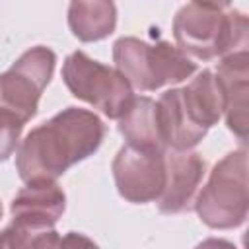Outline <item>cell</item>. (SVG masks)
I'll list each match as a JSON object with an SVG mask.
<instances>
[{"label": "cell", "instance_id": "1", "mask_svg": "<svg viewBox=\"0 0 249 249\" xmlns=\"http://www.w3.org/2000/svg\"><path fill=\"white\" fill-rule=\"evenodd\" d=\"M103 121L80 107H66L47 123L35 126L18 146L16 167L29 181H54L74 163L91 156L103 142Z\"/></svg>", "mask_w": 249, "mask_h": 249}, {"label": "cell", "instance_id": "7", "mask_svg": "<svg viewBox=\"0 0 249 249\" xmlns=\"http://www.w3.org/2000/svg\"><path fill=\"white\" fill-rule=\"evenodd\" d=\"M113 179L119 195L134 204L158 200L165 187V150H146L124 144L113 160Z\"/></svg>", "mask_w": 249, "mask_h": 249}, {"label": "cell", "instance_id": "17", "mask_svg": "<svg viewBox=\"0 0 249 249\" xmlns=\"http://www.w3.org/2000/svg\"><path fill=\"white\" fill-rule=\"evenodd\" d=\"M58 249H99L88 235L78 231H68L64 237H60Z\"/></svg>", "mask_w": 249, "mask_h": 249}, {"label": "cell", "instance_id": "16", "mask_svg": "<svg viewBox=\"0 0 249 249\" xmlns=\"http://www.w3.org/2000/svg\"><path fill=\"white\" fill-rule=\"evenodd\" d=\"M23 123L10 113L0 111V161H6L19 144Z\"/></svg>", "mask_w": 249, "mask_h": 249}, {"label": "cell", "instance_id": "11", "mask_svg": "<svg viewBox=\"0 0 249 249\" xmlns=\"http://www.w3.org/2000/svg\"><path fill=\"white\" fill-rule=\"evenodd\" d=\"M156 105H158L161 140L167 150L191 152L206 136L208 130L202 128L187 111L181 95V88H173L161 93Z\"/></svg>", "mask_w": 249, "mask_h": 249}, {"label": "cell", "instance_id": "8", "mask_svg": "<svg viewBox=\"0 0 249 249\" xmlns=\"http://www.w3.org/2000/svg\"><path fill=\"white\" fill-rule=\"evenodd\" d=\"M204 171L206 163L196 152L165 150V187L158 198L160 212L179 214L189 210Z\"/></svg>", "mask_w": 249, "mask_h": 249}, {"label": "cell", "instance_id": "4", "mask_svg": "<svg viewBox=\"0 0 249 249\" xmlns=\"http://www.w3.org/2000/svg\"><path fill=\"white\" fill-rule=\"evenodd\" d=\"M195 210L198 218L214 230H231L247 218V152L226 154L210 171L206 185L196 195Z\"/></svg>", "mask_w": 249, "mask_h": 249}, {"label": "cell", "instance_id": "18", "mask_svg": "<svg viewBox=\"0 0 249 249\" xmlns=\"http://www.w3.org/2000/svg\"><path fill=\"white\" fill-rule=\"evenodd\" d=\"M195 249H237L231 241L228 239H220V237H208L204 241H200Z\"/></svg>", "mask_w": 249, "mask_h": 249}, {"label": "cell", "instance_id": "12", "mask_svg": "<svg viewBox=\"0 0 249 249\" xmlns=\"http://www.w3.org/2000/svg\"><path fill=\"white\" fill-rule=\"evenodd\" d=\"M119 132L124 136L128 146L161 152L167 150L160 132L158 105L146 95L134 97L128 111L119 119Z\"/></svg>", "mask_w": 249, "mask_h": 249}, {"label": "cell", "instance_id": "13", "mask_svg": "<svg viewBox=\"0 0 249 249\" xmlns=\"http://www.w3.org/2000/svg\"><path fill=\"white\" fill-rule=\"evenodd\" d=\"M181 95L191 117L206 130L224 115V91L212 70H202L196 78H193L189 86L181 88Z\"/></svg>", "mask_w": 249, "mask_h": 249}, {"label": "cell", "instance_id": "6", "mask_svg": "<svg viewBox=\"0 0 249 249\" xmlns=\"http://www.w3.org/2000/svg\"><path fill=\"white\" fill-rule=\"evenodd\" d=\"M56 54L47 47L25 51L0 74V111L14 115L23 124L35 117L43 89L53 78Z\"/></svg>", "mask_w": 249, "mask_h": 249}, {"label": "cell", "instance_id": "3", "mask_svg": "<svg viewBox=\"0 0 249 249\" xmlns=\"http://www.w3.org/2000/svg\"><path fill=\"white\" fill-rule=\"evenodd\" d=\"M113 60L117 72L140 91H154L167 84H179L196 70L185 53L169 41L154 45L138 37H121L113 45Z\"/></svg>", "mask_w": 249, "mask_h": 249}, {"label": "cell", "instance_id": "10", "mask_svg": "<svg viewBox=\"0 0 249 249\" xmlns=\"http://www.w3.org/2000/svg\"><path fill=\"white\" fill-rule=\"evenodd\" d=\"M216 78L224 91V115L228 128L243 142L247 138V95H249V54L231 53L220 58Z\"/></svg>", "mask_w": 249, "mask_h": 249}, {"label": "cell", "instance_id": "2", "mask_svg": "<svg viewBox=\"0 0 249 249\" xmlns=\"http://www.w3.org/2000/svg\"><path fill=\"white\" fill-rule=\"evenodd\" d=\"M177 49L191 60H212L247 51V16L230 4L189 2L173 18Z\"/></svg>", "mask_w": 249, "mask_h": 249}, {"label": "cell", "instance_id": "15", "mask_svg": "<svg viewBox=\"0 0 249 249\" xmlns=\"http://www.w3.org/2000/svg\"><path fill=\"white\" fill-rule=\"evenodd\" d=\"M60 235L51 230H37L10 224L0 231V249H58Z\"/></svg>", "mask_w": 249, "mask_h": 249}, {"label": "cell", "instance_id": "5", "mask_svg": "<svg viewBox=\"0 0 249 249\" xmlns=\"http://www.w3.org/2000/svg\"><path fill=\"white\" fill-rule=\"evenodd\" d=\"M62 80L74 97L93 105L109 119H121L136 97L130 84L115 68L89 58L82 51L66 56Z\"/></svg>", "mask_w": 249, "mask_h": 249}, {"label": "cell", "instance_id": "9", "mask_svg": "<svg viewBox=\"0 0 249 249\" xmlns=\"http://www.w3.org/2000/svg\"><path fill=\"white\" fill-rule=\"evenodd\" d=\"M66 208L64 191L56 181H29L12 200V224L51 230Z\"/></svg>", "mask_w": 249, "mask_h": 249}, {"label": "cell", "instance_id": "19", "mask_svg": "<svg viewBox=\"0 0 249 249\" xmlns=\"http://www.w3.org/2000/svg\"><path fill=\"white\" fill-rule=\"evenodd\" d=\"M0 218H2V204H0Z\"/></svg>", "mask_w": 249, "mask_h": 249}, {"label": "cell", "instance_id": "14", "mask_svg": "<svg viewBox=\"0 0 249 249\" xmlns=\"http://www.w3.org/2000/svg\"><path fill=\"white\" fill-rule=\"evenodd\" d=\"M70 31L84 43L109 37L117 25V8L105 0H78L68 6Z\"/></svg>", "mask_w": 249, "mask_h": 249}]
</instances>
